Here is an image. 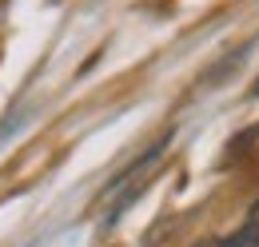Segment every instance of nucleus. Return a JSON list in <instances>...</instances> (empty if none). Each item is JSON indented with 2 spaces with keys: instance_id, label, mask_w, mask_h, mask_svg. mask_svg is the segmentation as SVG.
Returning a JSON list of instances; mask_svg holds the SVG:
<instances>
[{
  "instance_id": "f257e3e1",
  "label": "nucleus",
  "mask_w": 259,
  "mask_h": 247,
  "mask_svg": "<svg viewBox=\"0 0 259 247\" xmlns=\"http://www.w3.org/2000/svg\"><path fill=\"white\" fill-rule=\"evenodd\" d=\"M199 247H259V199H255V208L247 212L243 227H239L235 235H227V239H207V243H199Z\"/></svg>"
}]
</instances>
